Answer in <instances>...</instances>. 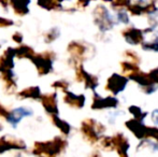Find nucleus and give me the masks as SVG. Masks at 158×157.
<instances>
[{"instance_id": "nucleus-5", "label": "nucleus", "mask_w": 158, "mask_h": 157, "mask_svg": "<svg viewBox=\"0 0 158 157\" xmlns=\"http://www.w3.org/2000/svg\"><path fill=\"white\" fill-rule=\"evenodd\" d=\"M122 36L124 40L130 45H140L144 42L145 34L142 29H139L137 27H127L122 31Z\"/></svg>"}, {"instance_id": "nucleus-1", "label": "nucleus", "mask_w": 158, "mask_h": 157, "mask_svg": "<svg viewBox=\"0 0 158 157\" xmlns=\"http://www.w3.org/2000/svg\"><path fill=\"white\" fill-rule=\"evenodd\" d=\"M94 21L95 24L98 26L100 31L106 32L110 31L114 27V21L111 16L108 8L103 4H99L96 6L94 10Z\"/></svg>"}, {"instance_id": "nucleus-12", "label": "nucleus", "mask_w": 158, "mask_h": 157, "mask_svg": "<svg viewBox=\"0 0 158 157\" xmlns=\"http://www.w3.org/2000/svg\"><path fill=\"white\" fill-rule=\"evenodd\" d=\"M121 68H122V71L124 73H126L127 76L132 72H135V71H139L140 68H139V65L135 63H131V61H128V60H124L121 63Z\"/></svg>"}, {"instance_id": "nucleus-8", "label": "nucleus", "mask_w": 158, "mask_h": 157, "mask_svg": "<svg viewBox=\"0 0 158 157\" xmlns=\"http://www.w3.org/2000/svg\"><path fill=\"white\" fill-rule=\"evenodd\" d=\"M112 145L113 149L117 151L119 157H128V150L130 144L128 142V139L123 134H117L112 137Z\"/></svg>"}, {"instance_id": "nucleus-18", "label": "nucleus", "mask_w": 158, "mask_h": 157, "mask_svg": "<svg viewBox=\"0 0 158 157\" xmlns=\"http://www.w3.org/2000/svg\"><path fill=\"white\" fill-rule=\"evenodd\" d=\"M151 119L154 124L158 125V109L154 110V111L151 113Z\"/></svg>"}, {"instance_id": "nucleus-6", "label": "nucleus", "mask_w": 158, "mask_h": 157, "mask_svg": "<svg viewBox=\"0 0 158 157\" xmlns=\"http://www.w3.org/2000/svg\"><path fill=\"white\" fill-rule=\"evenodd\" d=\"M118 99L115 96L101 97L95 93L94 100H93L92 108L94 110H104V109H115L118 107Z\"/></svg>"}, {"instance_id": "nucleus-9", "label": "nucleus", "mask_w": 158, "mask_h": 157, "mask_svg": "<svg viewBox=\"0 0 158 157\" xmlns=\"http://www.w3.org/2000/svg\"><path fill=\"white\" fill-rule=\"evenodd\" d=\"M64 145H66V143L64 142V140L56 139L55 141H51V142L45 143V144H40L41 147H39L38 151L48 154V156H56L58 153H60Z\"/></svg>"}, {"instance_id": "nucleus-17", "label": "nucleus", "mask_w": 158, "mask_h": 157, "mask_svg": "<svg viewBox=\"0 0 158 157\" xmlns=\"http://www.w3.org/2000/svg\"><path fill=\"white\" fill-rule=\"evenodd\" d=\"M148 76H150V78L152 79V81L158 86V67L151 70V71L148 72Z\"/></svg>"}, {"instance_id": "nucleus-15", "label": "nucleus", "mask_w": 158, "mask_h": 157, "mask_svg": "<svg viewBox=\"0 0 158 157\" xmlns=\"http://www.w3.org/2000/svg\"><path fill=\"white\" fill-rule=\"evenodd\" d=\"M131 4V0H111V6L113 9L123 10L127 9Z\"/></svg>"}, {"instance_id": "nucleus-10", "label": "nucleus", "mask_w": 158, "mask_h": 157, "mask_svg": "<svg viewBox=\"0 0 158 157\" xmlns=\"http://www.w3.org/2000/svg\"><path fill=\"white\" fill-rule=\"evenodd\" d=\"M81 76H82V80L85 81V85L87 88H90V89L95 90L96 88L98 87V85H99V81H98L97 76L87 73L84 69H81Z\"/></svg>"}, {"instance_id": "nucleus-4", "label": "nucleus", "mask_w": 158, "mask_h": 157, "mask_svg": "<svg viewBox=\"0 0 158 157\" xmlns=\"http://www.w3.org/2000/svg\"><path fill=\"white\" fill-rule=\"evenodd\" d=\"M82 131L93 142H96L100 139V134L104 131V127L101 124L96 123L94 119H88L82 124Z\"/></svg>"}, {"instance_id": "nucleus-11", "label": "nucleus", "mask_w": 158, "mask_h": 157, "mask_svg": "<svg viewBox=\"0 0 158 157\" xmlns=\"http://www.w3.org/2000/svg\"><path fill=\"white\" fill-rule=\"evenodd\" d=\"M128 111H129V113L133 116V118L138 119V121H140V122H143L144 118H145L148 114V112L142 111L141 108L138 107V105H130V107L128 108Z\"/></svg>"}, {"instance_id": "nucleus-13", "label": "nucleus", "mask_w": 158, "mask_h": 157, "mask_svg": "<svg viewBox=\"0 0 158 157\" xmlns=\"http://www.w3.org/2000/svg\"><path fill=\"white\" fill-rule=\"evenodd\" d=\"M141 48L146 52H154L158 53V37H155L152 41H144L141 44Z\"/></svg>"}, {"instance_id": "nucleus-3", "label": "nucleus", "mask_w": 158, "mask_h": 157, "mask_svg": "<svg viewBox=\"0 0 158 157\" xmlns=\"http://www.w3.org/2000/svg\"><path fill=\"white\" fill-rule=\"evenodd\" d=\"M129 79L127 76L119 73H113L110 78L108 79L106 84V90L113 95L117 96L118 94L123 93L126 89L128 85Z\"/></svg>"}, {"instance_id": "nucleus-7", "label": "nucleus", "mask_w": 158, "mask_h": 157, "mask_svg": "<svg viewBox=\"0 0 158 157\" xmlns=\"http://www.w3.org/2000/svg\"><path fill=\"white\" fill-rule=\"evenodd\" d=\"M125 126L135 134V138L140 140H145L148 139V126H145L143 122H140L138 119L131 118L125 123Z\"/></svg>"}, {"instance_id": "nucleus-2", "label": "nucleus", "mask_w": 158, "mask_h": 157, "mask_svg": "<svg viewBox=\"0 0 158 157\" xmlns=\"http://www.w3.org/2000/svg\"><path fill=\"white\" fill-rule=\"evenodd\" d=\"M127 78L129 80H131V81L135 82V83L142 88L143 93H145L146 95L154 94L158 89V86L152 81V79L150 78L148 73H146V72H142L139 70V71H135V72H132V73L128 74Z\"/></svg>"}, {"instance_id": "nucleus-16", "label": "nucleus", "mask_w": 158, "mask_h": 157, "mask_svg": "<svg viewBox=\"0 0 158 157\" xmlns=\"http://www.w3.org/2000/svg\"><path fill=\"white\" fill-rule=\"evenodd\" d=\"M124 56L127 58L126 60L131 61V63H135V64H137V65H139L140 57H139V55H138L137 53L133 52V51H130V50L126 51L125 54H124Z\"/></svg>"}, {"instance_id": "nucleus-14", "label": "nucleus", "mask_w": 158, "mask_h": 157, "mask_svg": "<svg viewBox=\"0 0 158 157\" xmlns=\"http://www.w3.org/2000/svg\"><path fill=\"white\" fill-rule=\"evenodd\" d=\"M116 19L118 23H122V24H124V25H128V24L130 23L128 12H127L125 9H123V10H117Z\"/></svg>"}]
</instances>
